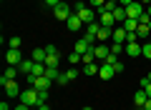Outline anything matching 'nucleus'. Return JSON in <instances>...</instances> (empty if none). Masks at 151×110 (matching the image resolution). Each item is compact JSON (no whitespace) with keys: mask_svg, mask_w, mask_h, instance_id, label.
Returning a JSON list of instances; mask_svg holds the SVG:
<instances>
[{"mask_svg":"<svg viewBox=\"0 0 151 110\" xmlns=\"http://www.w3.org/2000/svg\"><path fill=\"white\" fill-rule=\"evenodd\" d=\"M96 15H98V23H101L103 28H113V25H116V18H113V13H108L106 8H98Z\"/></svg>","mask_w":151,"mask_h":110,"instance_id":"4","label":"nucleus"},{"mask_svg":"<svg viewBox=\"0 0 151 110\" xmlns=\"http://www.w3.org/2000/svg\"><path fill=\"white\" fill-rule=\"evenodd\" d=\"M144 10H146V5H141L139 0H134V3L126 8V18H134V20H139V18L144 15Z\"/></svg>","mask_w":151,"mask_h":110,"instance_id":"5","label":"nucleus"},{"mask_svg":"<svg viewBox=\"0 0 151 110\" xmlns=\"http://www.w3.org/2000/svg\"><path fill=\"white\" fill-rule=\"evenodd\" d=\"M98 70H101V68H98L96 63H91V65H86V68H83V73H86V75H98Z\"/></svg>","mask_w":151,"mask_h":110,"instance_id":"25","label":"nucleus"},{"mask_svg":"<svg viewBox=\"0 0 151 110\" xmlns=\"http://www.w3.org/2000/svg\"><path fill=\"white\" fill-rule=\"evenodd\" d=\"M111 53H113V55H121V53H126V45H121V43H111Z\"/></svg>","mask_w":151,"mask_h":110,"instance_id":"24","label":"nucleus"},{"mask_svg":"<svg viewBox=\"0 0 151 110\" xmlns=\"http://www.w3.org/2000/svg\"><path fill=\"white\" fill-rule=\"evenodd\" d=\"M146 13H149V15H151V5H146Z\"/></svg>","mask_w":151,"mask_h":110,"instance_id":"41","label":"nucleus"},{"mask_svg":"<svg viewBox=\"0 0 151 110\" xmlns=\"http://www.w3.org/2000/svg\"><path fill=\"white\" fill-rule=\"evenodd\" d=\"M58 3H63V0H45V5H48V8H55Z\"/></svg>","mask_w":151,"mask_h":110,"instance_id":"34","label":"nucleus"},{"mask_svg":"<svg viewBox=\"0 0 151 110\" xmlns=\"http://www.w3.org/2000/svg\"><path fill=\"white\" fill-rule=\"evenodd\" d=\"M146 100H149V95H146V90H144V88L134 93V103H136V108H144V103H146Z\"/></svg>","mask_w":151,"mask_h":110,"instance_id":"16","label":"nucleus"},{"mask_svg":"<svg viewBox=\"0 0 151 110\" xmlns=\"http://www.w3.org/2000/svg\"><path fill=\"white\" fill-rule=\"evenodd\" d=\"M93 53H96L98 60H106L108 55H111V45H106V43H98L96 48H93Z\"/></svg>","mask_w":151,"mask_h":110,"instance_id":"10","label":"nucleus"},{"mask_svg":"<svg viewBox=\"0 0 151 110\" xmlns=\"http://www.w3.org/2000/svg\"><path fill=\"white\" fill-rule=\"evenodd\" d=\"M83 110H93V108H91V105H86V108H83Z\"/></svg>","mask_w":151,"mask_h":110,"instance_id":"42","label":"nucleus"},{"mask_svg":"<svg viewBox=\"0 0 151 110\" xmlns=\"http://www.w3.org/2000/svg\"><path fill=\"white\" fill-rule=\"evenodd\" d=\"M124 30H126V33H136V30H139V20H134V18H126Z\"/></svg>","mask_w":151,"mask_h":110,"instance_id":"20","label":"nucleus"},{"mask_svg":"<svg viewBox=\"0 0 151 110\" xmlns=\"http://www.w3.org/2000/svg\"><path fill=\"white\" fill-rule=\"evenodd\" d=\"M20 43H23L20 38H18V35H13L10 40H8V45H10V48H20Z\"/></svg>","mask_w":151,"mask_h":110,"instance_id":"28","label":"nucleus"},{"mask_svg":"<svg viewBox=\"0 0 151 110\" xmlns=\"http://www.w3.org/2000/svg\"><path fill=\"white\" fill-rule=\"evenodd\" d=\"M136 35H139V38H144V40H151V28H149V25H139Z\"/></svg>","mask_w":151,"mask_h":110,"instance_id":"21","label":"nucleus"},{"mask_svg":"<svg viewBox=\"0 0 151 110\" xmlns=\"http://www.w3.org/2000/svg\"><path fill=\"white\" fill-rule=\"evenodd\" d=\"M38 110H50V108H48V105L43 103V105H38Z\"/></svg>","mask_w":151,"mask_h":110,"instance_id":"39","label":"nucleus"},{"mask_svg":"<svg viewBox=\"0 0 151 110\" xmlns=\"http://www.w3.org/2000/svg\"><path fill=\"white\" fill-rule=\"evenodd\" d=\"M45 68H58V55H48L45 58Z\"/></svg>","mask_w":151,"mask_h":110,"instance_id":"26","label":"nucleus"},{"mask_svg":"<svg viewBox=\"0 0 151 110\" xmlns=\"http://www.w3.org/2000/svg\"><path fill=\"white\" fill-rule=\"evenodd\" d=\"M33 65H35V60H33V58H23L15 68L20 70V75H30V73H33Z\"/></svg>","mask_w":151,"mask_h":110,"instance_id":"9","label":"nucleus"},{"mask_svg":"<svg viewBox=\"0 0 151 110\" xmlns=\"http://www.w3.org/2000/svg\"><path fill=\"white\" fill-rule=\"evenodd\" d=\"M141 55H146V58L151 60V40H144V43H141Z\"/></svg>","mask_w":151,"mask_h":110,"instance_id":"22","label":"nucleus"},{"mask_svg":"<svg viewBox=\"0 0 151 110\" xmlns=\"http://www.w3.org/2000/svg\"><path fill=\"white\" fill-rule=\"evenodd\" d=\"M139 3L141 5H151V0H139Z\"/></svg>","mask_w":151,"mask_h":110,"instance_id":"40","label":"nucleus"},{"mask_svg":"<svg viewBox=\"0 0 151 110\" xmlns=\"http://www.w3.org/2000/svg\"><path fill=\"white\" fill-rule=\"evenodd\" d=\"M111 3H119V0H111Z\"/></svg>","mask_w":151,"mask_h":110,"instance_id":"44","label":"nucleus"},{"mask_svg":"<svg viewBox=\"0 0 151 110\" xmlns=\"http://www.w3.org/2000/svg\"><path fill=\"white\" fill-rule=\"evenodd\" d=\"M20 103H25V105H30V108H38V105H40V95H38V90L33 88H25L20 93Z\"/></svg>","mask_w":151,"mask_h":110,"instance_id":"2","label":"nucleus"},{"mask_svg":"<svg viewBox=\"0 0 151 110\" xmlns=\"http://www.w3.org/2000/svg\"><path fill=\"white\" fill-rule=\"evenodd\" d=\"M131 3H134V0H119V5H121V8H129Z\"/></svg>","mask_w":151,"mask_h":110,"instance_id":"35","label":"nucleus"},{"mask_svg":"<svg viewBox=\"0 0 151 110\" xmlns=\"http://www.w3.org/2000/svg\"><path fill=\"white\" fill-rule=\"evenodd\" d=\"M45 78H50L55 83V80L60 78V73H58V68H45Z\"/></svg>","mask_w":151,"mask_h":110,"instance_id":"23","label":"nucleus"},{"mask_svg":"<svg viewBox=\"0 0 151 110\" xmlns=\"http://www.w3.org/2000/svg\"><path fill=\"white\" fill-rule=\"evenodd\" d=\"M146 78H149V80H151V73H146Z\"/></svg>","mask_w":151,"mask_h":110,"instance_id":"43","label":"nucleus"},{"mask_svg":"<svg viewBox=\"0 0 151 110\" xmlns=\"http://www.w3.org/2000/svg\"><path fill=\"white\" fill-rule=\"evenodd\" d=\"M76 15H78V18L83 20V25H88V23L98 20L96 10H91V8H86V3H83V0H78V3H76Z\"/></svg>","mask_w":151,"mask_h":110,"instance_id":"1","label":"nucleus"},{"mask_svg":"<svg viewBox=\"0 0 151 110\" xmlns=\"http://www.w3.org/2000/svg\"><path fill=\"white\" fill-rule=\"evenodd\" d=\"M126 55H141V43H126Z\"/></svg>","mask_w":151,"mask_h":110,"instance_id":"19","label":"nucleus"},{"mask_svg":"<svg viewBox=\"0 0 151 110\" xmlns=\"http://www.w3.org/2000/svg\"><path fill=\"white\" fill-rule=\"evenodd\" d=\"M68 60H70V63H78V60H83V55H81V53H70V55H68Z\"/></svg>","mask_w":151,"mask_h":110,"instance_id":"30","label":"nucleus"},{"mask_svg":"<svg viewBox=\"0 0 151 110\" xmlns=\"http://www.w3.org/2000/svg\"><path fill=\"white\" fill-rule=\"evenodd\" d=\"M88 5L98 10V8H103V5H106V0H88Z\"/></svg>","mask_w":151,"mask_h":110,"instance_id":"29","label":"nucleus"},{"mask_svg":"<svg viewBox=\"0 0 151 110\" xmlns=\"http://www.w3.org/2000/svg\"><path fill=\"white\" fill-rule=\"evenodd\" d=\"M45 53H48V55H58V48L55 45H45Z\"/></svg>","mask_w":151,"mask_h":110,"instance_id":"32","label":"nucleus"},{"mask_svg":"<svg viewBox=\"0 0 151 110\" xmlns=\"http://www.w3.org/2000/svg\"><path fill=\"white\" fill-rule=\"evenodd\" d=\"M55 83H58V85H65V83H70V80H68V78H65V73H60V78H58V80H55Z\"/></svg>","mask_w":151,"mask_h":110,"instance_id":"33","label":"nucleus"},{"mask_svg":"<svg viewBox=\"0 0 151 110\" xmlns=\"http://www.w3.org/2000/svg\"><path fill=\"white\" fill-rule=\"evenodd\" d=\"M30 58L35 60V63H45V58H48V53H45V48H35V50L30 53Z\"/></svg>","mask_w":151,"mask_h":110,"instance_id":"17","label":"nucleus"},{"mask_svg":"<svg viewBox=\"0 0 151 110\" xmlns=\"http://www.w3.org/2000/svg\"><path fill=\"white\" fill-rule=\"evenodd\" d=\"M0 110H10V105H8V100H3V103H0Z\"/></svg>","mask_w":151,"mask_h":110,"instance_id":"37","label":"nucleus"},{"mask_svg":"<svg viewBox=\"0 0 151 110\" xmlns=\"http://www.w3.org/2000/svg\"><path fill=\"white\" fill-rule=\"evenodd\" d=\"M70 15H73V13H70V5H68V3H58V5L53 8V18H55V20H60V23H65Z\"/></svg>","mask_w":151,"mask_h":110,"instance_id":"3","label":"nucleus"},{"mask_svg":"<svg viewBox=\"0 0 151 110\" xmlns=\"http://www.w3.org/2000/svg\"><path fill=\"white\" fill-rule=\"evenodd\" d=\"M144 110H151V98H149V100L144 103Z\"/></svg>","mask_w":151,"mask_h":110,"instance_id":"38","label":"nucleus"},{"mask_svg":"<svg viewBox=\"0 0 151 110\" xmlns=\"http://www.w3.org/2000/svg\"><path fill=\"white\" fill-rule=\"evenodd\" d=\"M96 40L98 43H111L113 40V28H101L98 35H96Z\"/></svg>","mask_w":151,"mask_h":110,"instance_id":"13","label":"nucleus"},{"mask_svg":"<svg viewBox=\"0 0 151 110\" xmlns=\"http://www.w3.org/2000/svg\"><path fill=\"white\" fill-rule=\"evenodd\" d=\"M20 60H23L20 48H8V53H5V63H8V65H18Z\"/></svg>","mask_w":151,"mask_h":110,"instance_id":"7","label":"nucleus"},{"mask_svg":"<svg viewBox=\"0 0 151 110\" xmlns=\"http://www.w3.org/2000/svg\"><path fill=\"white\" fill-rule=\"evenodd\" d=\"M3 88H5V98H20V85L15 83V80H5L3 83Z\"/></svg>","mask_w":151,"mask_h":110,"instance_id":"6","label":"nucleus"},{"mask_svg":"<svg viewBox=\"0 0 151 110\" xmlns=\"http://www.w3.org/2000/svg\"><path fill=\"white\" fill-rule=\"evenodd\" d=\"M18 73H20V70H18L15 65H8V68H5V75L0 78V85L5 83V80H15V78H18Z\"/></svg>","mask_w":151,"mask_h":110,"instance_id":"15","label":"nucleus"},{"mask_svg":"<svg viewBox=\"0 0 151 110\" xmlns=\"http://www.w3.org/2000/svg\"><path fill=\"white\" fill-rule=\"evenodd\" d=\"M141 88H144V90H146V95L151 98V80H149V78H141Z\"/></svg>","mask_w":151,"mask_h":110,"instance_id":"27","label":"nucleus"},{"mask_svg":"<svg viewBox=\"0 0 151 110\" xmlns=\"http://www.w3.org/2000/svg\"><path fill=\"white\" fill-rule=\"evenodd\" d=\"M65 28H68L70 33H78V30H81V28H83V20H81V18H78V15H70L68 20H65Z\"/></svg>","mask_w":151,"mask_h":110,"instance_id":"11","label":"nucleus"},{"mask_svg":"<svg viewBox=\"0 0 151 110\" xmlns=\"http://www.w3.org/2000/svg\"><path fill=\"white\" fill-rule=\"evenodd\" d=\"M126 35H129V33L124 30V25L113 28V40H111V43H121V45H126Z\"/></svg>","mask_w":151,"mask_h":110,"instance_id":"14","label":"nucleus"},{"mask_svg":"<svg viewBox=\"0 0 151 110\" xmlns=\"http://www.w3.org/2000/svg\"><path fill=\"white\" fill-rule=\"evenodd\" d=\"M91 48H93V45H88L86 38H81V40H76V48H73V50H76V53H81V55H86Z\"/></svg>","mask_w":151,"mask_h":110,"instance_id":"18","label":"nucleus"},{"mask_svg":"<svg viewBox=\"0 0 151 110\" xmlns=\"http://www.w3.org/2000/svg\"><path fill=\"white\" fill-rule=\"evenodd\" d=\"M65 78H68V80H76V78H78V70H76V68L65 70Z\"/></svg>","mask_w":151,"mask_h":110,"instance_id":"31","label":"nucleus"},{"mask_svg":"<svg viewBox=\"0 0 151 110\" xmlns=\"http://www.w3.org/2000/svg\"><path fill=\"white\" fill-rule=\"evenodd\" d=\"M50 83H53L50 78H45V75H40V78H35V83H33V88H35L38 93H48V90H50Z\"/></svg>","mask_w":151,"mask_h":110,"instance_id":"8","label":"nucleus"},{"mask_svg":"<svg viewBox=\"0 0 151 110\" xmlns=\"http://www.w3.org/2000/svg\"><path fill=\"white\" fill-rule=\"evenodd\" d=\"M113 75H116V70H113V65L103 63V65H101V70H98V78H101V80H111Z\"/></svg>","mask_w":151,"mask_h":110,"instance_id":"12","label":"nucleus"},{"mask_svg":"<svg viewBox=\"0 0 151 110\" xmlns=\"http://www.w3.org/2000/svg\"><path fill=\"white\" fill-rule=\"evenodd\" d=\"M13 110H30V105H25V103H20L18 108H13Z\"/></svg>","mask_w":151,"mask_h":110,"instance_id":"36","label":"nucleus"}]
</instances>
